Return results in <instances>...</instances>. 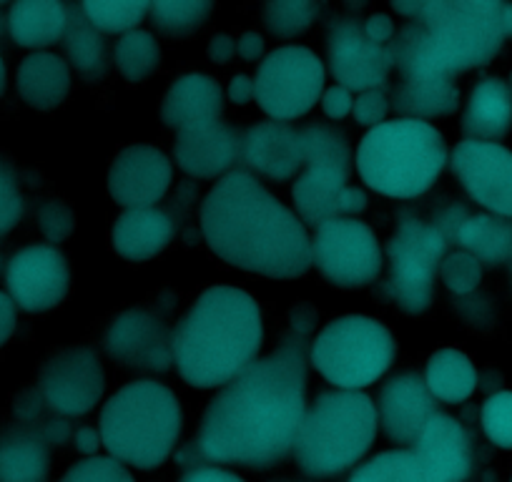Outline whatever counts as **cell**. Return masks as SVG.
Returning <instances> with one entry per match:
<instances>
[{
	"mask_svg": "<svg viewBox=\"0 0 512 482\" xmlns=\"http://www.w3.org/2000/svg\"><path fill=\"white\" fill-rule=\"evenodd\" d=\"M307 354L302 339L284 342L226 382L201 417L194 452L216 465L262 470L294 450L304 420Z\"/></svg>",
	"mask_w": 512,
	"mask_h": 482,
	"instance_id": "cell-1",
	"label": "cell"
},
{
	"mask_svg": "<svg viewBox=\"0 0 512 482\" xmlns=\"http://www.w3.org/2000/svg\"><path fill=\"white\" fill-rule=\"evenodd\" d=\"M199 219L209 249L231 267L269 279H297L312 269L304 224L249 171L221 176Z\"/></svg>",
	"mask_w": 512,
	"mask_h": 482,
	"instance_id": "cell-2",
	"label": "cell"
},
{
	"mask_svg": "<svg viewBox=\"0 0 512 482\" xmlns=\"http://www.w3.org/2000/svg\"><path fill=\"white\" fill-rule=\"evenodd\" d=\"M392 8L410 18L390 43L392 66L407 81H452L490 63L505 41V3L497 0H397Z\"/></svg>",
	"mask_w": 512,
	"mask_h": 482,
	"instance_id": "cell-3",
	"label": "cell"
},
{
	"mask_svg": "<svg viewBox=\"0 0 512 482\" xmlns=\"http://www.w3.org/2000/svg\"><path fill=\"white\" fill-rule=\"evenodd\" d=\"M259 304L244 289H204L174 332V362L191 387H224L251 365L262 349Z\"/></svg>",
	"mask_w": 512,
	"mask_h": 482,
	"instance_id": "cell-4",
	"label": "cell"
},
{
	"mask_svg": "<svg viewBox=\"0 0 512 482\" xmlns=\"http://www.w3.org/2000/svg\"><path fill=\"white\" fill-rule=\"evenodd\" d=\"M98 427L101 445L113 460L154 470L174 452L184 415L169 387L156 380H136L103 405Z\"/></svg>",
	"mask_w": 512,
	"mask_h": 482,
	"instance_id": "cell-5",
	"label": "cell"
},
{
	"mask_svg": "<svg viewBox=\"0 0 512 482\" xmlns=\"http://www.w3.org/2000/svg\"><path fill=\"white\" fill-rule=\"evenodd\" d=\"M445 164L442 134L417 118L374 126L357 149V171L364 184L392 199H415L430 191Z\"/></svg>",
	"mask_w": 512,
	"mask_h": 482,
	"instance_id": "cell-6",
	"label": "cell"
},
{
	"mask_svg": "<svg viewBox=\"0 0 512 482\" xmlns=\"http://www.w3.org/2000/svg\"><path fill=\"white\" fill-rule=\"evenodd\" d=\"M377 435V407L357 390L317 395L299 427L297 455L304 475L332 477L357 465Z\"/></svg>",
	"mask_w": 512,
	"mask_h": 482,
	"instance_id": "cell-7",
	"label": "cell"
},
{
	"mask_svg": "<svg viewBox=\"0 0 512 482\" xmlns=\"http://www.w3.org/2000/svg\"><path fill=\"white\" fill-rule=\"evenodd\" d=\"M395 337L387 324L364 314L332 319L312 342V367L342 390H362L392 367Z\"/></svg>",
	"mask_w": 512,
	"mask_h": 482,
	"instance_id": "cell-8",
	"label": "cell"
},
{
	"mask_svg": "<svg viewBox=\"0 0 512 482\" xmlns=\"http://www.w3.org/2000/svg\"><path fill=\"white\" fill-rule=\"evenodd\" d=\"M447 254V241L432 224L407 219L387 241L390 274L384 294L407 314H422L435 297V277Z\"/></svg>",
	"mask_w": 512,
	"mask_h": 482,
	"instance_id": "cell-9",
	"label": "cell"
},
{
	"mask_svg": "<svg viewBox=\"0 0 512 482\" xmlns=\"http://www.w3.org/2000/svg\"><path fill=\"white\" fill-rule=\"evenodd\" d=\"M256 103L274 121L312 111L324 91V63L304 46H282L262 61L254 78Z\"/></svg>",
	"mask_w": 512,
	"mask_h": 482,
	"instance_id": "cell-10",
	"label": "cell"
},
{
	"mask_svg": "<svg viewBox=\"0 0 512 482\" xmlns=\"http://www.w3.org/2000/svg\"><path fill=\"white\" fill-rule=\"evenodd\" d=\"M312 264L334 287L359 289L372 284L382 272V249L369 224L334 219L314 229Z\"/></svg>",
	"mask_w": 512,
	"mask_h": 482,
	"instance_id": "cell-11",
	"label": "cell"
},
{
	"mask_svg": "<svg viewBox=\"0 0 512 482\" xmlns=\"http://www.w3.org/2000/svg\"><path fill=\"white\" fill-rule=\"evenodd\" d=\"M36 390L56 415L81 417L106 390L101 359L88 347H63L43 362Z\"/></svg>",
	"mask_w": 512,
	"mask_h": 482,
	"instance_id": "cell-12",
	"label": "cell"
},
{
	"mask_svg": "<svg viewBox=\"0 0 512 482\" xmlns=\"http://www.w3.org/2000/svg\"><path fill=\"white\" fill-rule=\"evenodd\" d=\"M329 71L349 91H379L392 68L390 46H377L364 33L357 16L334 18L327 38Z\"/></svg>",
	"mask_w": 512,
	"mask_h": 482,
	"instance_id": "cell-13",
	"label": "cell"
},
{
	"mask_svg": "<svg viewBox=\"0 0 512 482\" xmlns=\"http://www.w3.org/2000/svg\"><path fill=\"white\" fill-rule=\"evenodd\" d=\"M452 171L472 201L495 216L512 219V151L490 141H460L452 151Z\"/></svg>",
	"mask_w": 512,
	"mask_h": 482,
	"instance_id": "cell-14",
	"label": "cell"
},
{
	"mask_svg": "<svg viewBox=\"0 0 512 482\" xmlns=\"http://www.w3.org/2000/svg\"><path fill=\"white\" fill-rule=\"evenodd\" d=\"M8 297L26 312H48L68 297L71 272L56 247H26L8 262Z\"/></svg>",
	"mask_w": 512,
	"mask_h": 482,
	"instance_id": "cell-15",
	"label": "cell"
},
{
	"mask_svg": "<svg viewBox=\"0 0 512 482\" xmlns=\"http://www.w3.org/2000/svg\"><path fill=\"white\" fill-rule=\"evenodd\" d=\"M103 347L116 362L149 372H166L174 362V337L149 309H128L106 329Z\"/></svg>",
	"mask_w": 512,
	"mask_h": 482,
	"instance_id": "cell-16",
	"label": "cell"
},
{
	"mask_svg": "<svg viewBox=\"0 0 512 482\" xmlns=\"http://www.w3.org/2000/svg\"><path fill=\"white\" fill-rule=\"evenodd\" d=\"M171 184V161L151 144L123 146L108 166V194L116 204L134 209L161 201Z\"/></svg>",
	"mask_w": 512,
	"mask_h": 482,
	"instance_id": "cell-17",
	"label": "cell"
},
{
	"mask_svg": "<svg viewBox=\"0 0 512 482\" xmlns=\"http://www.w3.org/2000/svg\"><path fill=\"white\" fill-rule=\"evenodd\" d=\"M349 176L329 166H307L297 184L292 186V199L299 216L314 229L327 221L357 216L367 209L364 191L349 186Z\"/></svg>",
	"mask_w": 512,
	"mask_h": 482,
	"instance_id": "cell-18",
	"label": "cell"
},
{
	"mask_svg": "<svg viewBox=\"0 0 512 482\" xmlns=\"http://www.w3.org/2000/svg\"><path fill=\"white\" fill-rule=\"evenodd\" d=\"M377 412L384 435L397 445H412L430 417L437 415V405L425 377L420 372H405L382 387Z\"/></svg>",
	"mask_w": 512,
	"mask_h": 482,
	"instance_id": "cell-19",
	"label": "cell"
},
{
	"mask_svg": "<svg viewBox=\"0 0 512 482\" xmlns=\"http://www.w3.org/2000/svg\"><path fill=\"white\" fill-rule=\"evenodd\" d=\"M221 116H224V91L216 78L204 73L179 76L161 101V118L176 134L209 129L219 124Z\"/></svg>",
	"mask_w": 512,
	"mask_h": 482,
	"instance_id": "cell-20",
	"label": "cell"
},
{
	"mask_svg": "<svg viewBox=\"0 0 512 482\" xmlns=\"http://www.w3.org/2000/svg\"><path fill=\"white\" fill-rule=\"evenodd\" d=\"M241 159L272 181L292 179L304 166L302 134L277 121L254 124L241 136Z\"/></svg>",
	"mask_w": 512,
	"mask_h": 482,
	"instance_id": "cell-21",
	"label": "cell"
},
{
	"mask_svg": "<svg viewBox=\"0 0 512 482\" xmlns=\"http://www.w3.org/2000/svg\"><path fill=\"white\" fill-rule=\"evenodd\" d=\"M412 450L422 457L437 482H465L472 472V447L455 417L437 412L420 432Z\"/></svg>",
	"mask_w": 512,
	"mask_h": 482,
	"instance_id": "cell-22",
	"label": "cell"
},
{
	"mask_svg": "<svg viewBox=\"0 0 512 482\" xmlns=\"http://www.w3.org/2000/svg\"><path fill=\"white\" fill-rule=\"evenodd\" d=\"M174 159L194 179H216L229 174L241 159V136L224 121L209 129L186 131L176 136Z\"/></svg>",
	"mask_w": 512,
	"mask_h": 482,
	"instance_id": "cell-23",
	"label": "cell"
},
{
	"mask_svg": "<svg viewBox=\"0 0 512 482\" xmlns=\"http://www.w3.org/2000/svg\"><path fill=\"white\" fill-rule=\"evenodd\" d=\"M174 229V219L159 206L123 209L113 221L111 247L126 262H149L169 247Z\"/></svg>",
	"mask_w": 512,
	"mask_h": 482,
	"instance_id": "cell-24",
	"label": "cell"
},
{
	"mask_svg": "<svg viewBox=\"0 0 512 482\" xmlns=\"http://www.w3.org/2000/svg\"><path fill=\"white\" fill-rule=\"evenodd\" d=\"M512 129V93L502 78L487 76L472 86L462 116V134L470 141H497Z\"/></svg>",
	"mask_w": 512,
	"mask_h": 482,
	"instance_id": "cell-25",
	"label": "cell"
},
{
	"mask_svg": "<svg viewBox=\"0 0 512 482\" xmlns=\"http://www.w3.org/2000/svg\"><path fill=\"white\" fill-rule=\"evenodd\" d=\"M51 472L46 440L26 425L0 430V482H46Z\"/></svg>",
	"mask_w": 512,
	"mask_h": 482,
	"instance_id": "cell-26",
	"label": "cell"
},
{
	"mask_svg": "<svg viewBox=\"0 0 512 482\" xmlns=\"http://www.w3.org/2000/svg\"><path fill=\"white\" fill-rule=\"evenodd\" d=\"M18 93L36 111H53L71 93V71L53 53H33L18 66Z\"/></svg>",
	"mask_w": 512,
	"mask_h": 482,
	"instance_id": "cell-27",
	"label": "cell"
},
{
	"mask_svg": "<svg viewBox=\"0 0 512 482\" xmlns=\"http://www.w3.org/2000/svg\"><path fill=\"white\" fill-rule=\"evenodd\" d=\"M71 8L53 0L41 3H13L8 11V31L23 48H46L58 43L68 31Z\"/></svg>",
	"mask_w": 512,
	"mask_h": 482,
	"instance_id": "cell-28",
	"label": "cell"
},
{
	"mask_svg": "<svg viewBox=\"0 0 512 482\" xmlns=\"http://www.w3.org/2000/svg\"><path fill=\"white\" fill-rule=\"evenodd\" d=\"M425 385L435 400L465 402L477 387L472 359L455 347H442L427 359Z\"/></svg>",
	"mask_w": 512,
	"mask_h": 482,
	"instance_id": "cell-29",
	"label": "cell"
},
{
	"mask_svg": "<svg viewBox=\"0 0 512 482\" xmlns=\"http://www.w3.org/2000/svg\"><path fill=\"white\" fill-rule=\"evenodd\" d=\"M457 244L480 264L497 267L512 257V224L492 214L467 216L457 231Z\"/></svg>",
	"mask_w": 512,
	"mask_h": 482,
	"instance_id": "cell-30",
	"label": "cell"
},
{
	"mask_svg": "<svg viewBox=\"0 0 512 482\" xmlns=\"http://www.w3.org/2000/svg\"><path fill=\"white\" fill-rule=\"evenodd\" d=\"M392 106L417 121L452 116L460 106V88L455 81H405L392 96Z\"/></svg>",
	"mask_w": 512,
	"mask_h": 482,
	"instance_id": "cell-31",
	"label": "cell"
},
{
	"mask_svg": "<svg viewBox=\"0 0 512 482\" xmlns=\"http://www.w3.org/2000/svg\"><path fill=\"white\" fill-rule=\"evenodd\" d=\"M349 482H437L415 450H387L352 472Z\"/></svg>",
	"mask_w": 512,
	"mask_h": 482,
	"instance_id": "cell-32",
	"label": "cell"
},
{
	"mask_svg": "<svg viewBox=\"0 0 512 482\" xmlns=\"http://www.w3.org/2000/svg\"><path fill=\"white\" fill-rule=\"evenodd\" d=\"M63 46H66L68 58L76 66V71L81 73L88 81H101L106 76V43H103L101 33L96 28L88 26V21L83 18L81 8H71V21H68V31L63 36Z\"/></svg>",
	"mask_w": 512,
	"mask_h": 482,
	"instance_id": "cell-33",
	"label": "cell"
},
{
	"mask_svg": "<svg viewBox=\"0 0 512 482\" xmlns=\"http://www.w3.org/2000/svg\"><path fill=\"white\" fill-rule=\"evenodd\" d=\"M113 63L126 81L141 83L161 66V46L149 31H128L113 48Z\"/></svg>",
	"mask_w": 512,
	"mask_h": 482,
	"instance_id": "cell-34",
	"label": "cell"
},
{
	"mask_svg": "<svg viewBox=\"0 0 512 482\" xmlns=\"http://www.w3.org/2000/svg\"><path fill=\"white\" fill-rule=\"evenodd\" d=\"M304 146V164L307 166H329L344 174H352V149L342 131L332 129L327 124H309L299 131Z\"/></svg>",
	"mask_w": 512,
	"mask_h": 482,
	"instance_id": "cell-35",
	"label": "cell"
},
{
	"mask_svg": "<svg viewBox=\"0 0 512 482\" xmlns=\"http://www.w3.org/2000/svg\"><path fill=\"white\" fill-rule=\"evenodd\" d=\"M211 11H214V3L209 0H184V3L161 0V3H151L149 8L156 28L169 38L191 36Z\"/></svg>",
	"mask_w": 512,
	"mask_h": 482,
	"instance_id": "cell-36",
	"label": "cell"
},
{
	"mask_svg": "<svg viewBox=\"0 0 512 482\" xmlns=\"http://www.w3.org/2000/svg\"><path fill=\"white\" fill-rule=\"evenodd\" d=\"M151 3L136 0V3H106V0H88L81 3V13L88 26L96 28L98 33H128L136 31L141 21L149 13Z\"/></svg>",
	"mask_w": 512,
	"mask_h": 482,
	"instance_id": "cell-37",
	"label": "cell"
},
{
	"mask_svg": "<svg viewBox=\"0 0 512 482\" xmlns=\"http://www.w3.org/2000/svg\"><path fill=\"white\" fill-rule=\"evenodd\" d=\"M317 18L319 6L309 0H272L262 8L264 28L277 38L302 36Z\"/></svg>",
	"mask_w": 512,
	"mask_h": 482,
	"instance_id": "cell-38",
	"label": "cell"
},
{
	"mask_svg": "<svg viewBox=\"0 0 512 482\" xmlns=\"http://www.w3.org/2000/svg\"><path fill=\"white\" fill-rule=\"evenodd\" d=\"M482 430L492 445L512 450V392L502 390L482 405Z\"/></svg>",
	"mask_w": 512,
	"mask_h": 482,
	"instance_id": "cell-39",
	"label": "cell"
},
{
	"mask_svg": "<svg viewBox=\"0 0 512 482\" xmlns=\"http://www.w3.org/2000/svg\"><path fill=\"white\" fill-rule=\"evenodd\" d=\"M58 482H136L134 475L113 457H88L66 470Z\"/></svg>",
	"mask_w": 512,
	"mask_h": 482,
	"instance_id": "cell-40",
	"label": "cell"
},
{
	"mask_svg": "<svg viewBox=\"0 0 512 482\" xmlns=\"http://www.w3.org/2000/svg\"><path fill=\"white\" fill-rule=\"evenodd\" d=\"M442 279H445L447 287L455 294H467L480 284L482 279V264L477 262L472 254L467 252H455L450 257H445L440 267Z\"/></svg>",
	"mask_w": 512,
	"mask_h": 482,
	"instance_id": "cell-41",
	"label": "cell"
},
{
	"mask_svg": "<svg viewBox=\"0 0 512 482\" xmlns=\"http://www.w3.org/2000/svg\"><path fill=\"white\" fill-rule=\"evenodd\" d=\"M23 209H26V204H23V194L16 174H13V169L6 161L0 159V236L16 229L23 216Z\"/></svg>",
	"mask_w": 512,
	"mask_h": 482,
	"instance_id": "cell-42",
	"label": "cell"
},
{
	"mask_svg": "<svg viewBox=\"0 0 512 482\" xmlns=\"http://www.w3.org/2000/svg\"><path fill=\"white\" fill-rule=\"evenodd\" d=\"M38 221H41V231L46 234V239L63 241L76 226V214L66 201L51 199L38 211Z\"/></svg>",
	"mask_w": 512,
	"mask_h": 482,
	"instance_id": "cell-43",
	"label": "cell"
},
{
	"mask_svg": "<svg viewBox=\"0 0 512 482\" xmlns=\"http://www.w3.org/2000/svg\"><path fill=\"white\" fill-rule=\"evenodd\" d=\"M390 111V103L384 98L382 91H367V93H359L357 101H354L352 113H354V121L362 126H379L384 124V116Z\"/></svg>",
	"mask_w": 512,
	"mask_h": 482,
	"instance_id": "cell-44",
	"label": "cell"
},
{
	"mask_svg": "<svg viewBox=\"0 0 512 482\" xmlns=\"http://www.w3.org/2000/svg\"><path fill=\"white\" fill-rule=\"evenodd\" d=\"M352 106H354V96L349 88L332 86L322 93L324 113H327L329 118H334V121H342L344 116H349V113H352Z\"/></svg>",
	"mask_w": 512,
	"mask_h": 482,
	"instance_id": "cell-45",
	"label": "cell"
},
{
	"mask_svg": "<svg viewBox=\"0 0 512 482\" xmlns=\"http://www.w3.org/2000/svg\"><path fill=\"white\" fill-rule=\"evenodd\" d=\"M364 33L377 46H390L392 38H395V23H392L390 16H384V13H374V16H369L364 21Z\"/></svg>",
	"mask_w": 512,
	"mask_h": 482,
	"instance_id": "cell-46",
	"label": "cell"
},
{
	"mask_svg": "<svg viewBox=\"0 0 512 482\" xmlns=\"http://www.w3.org/2000/svg\"><path fill=\"white\" fill-rule=\"evenodd\" d=\"M181 482H244V480H241L236 472L204 465V467H194V470L186 472V475L181 477Z\"/></svg>",
	"mask_w": 512,
	"mask_h": 482,
	"instance_id": "cell-47",
	"label": "cell"
},
{
	"mask_svg": "<svg viewBox=\"0 0 512 482\" xmlns=\"http://www.w3.org/2000/svg\"><path fill=\"white\" fill-rule=\"evenodd\" d=\"M16 324H18L16 304H13V299L8 297V294L0 292V347L13 337Z\"/></svg>",
	"mask_w": 512,
	"mask_h": 482,
	"instance_id": "cell-48",
	"label": "cell"
},
{
	"mask_svg": "<svg viewBox=\"0 0 512 482\" xmlns=\"http://www.w3.org/2000/svg\"><path fill=\"white\" fill-rule=\"evenodd\" d=\"M234 53H236V41L229 36V33H216V36H211V41H209L211 61L226 66V63L234 58Z\"/></svg>",
	"mask_w": 512,
	"mask_h": 482,
	"instance_id": "cell-49",
	"label": "cell"
},
{
	"mask_svg": "<svg viewBox=\"0 0 512 482\" xmlns=\"http://www.w3.org/2000/svg\"><path fill=\"white\" fill-rule=\"evenodd\" d=\"M229 98L236 103V106H246L256 98V86L254 78L249 76H234L229 83Z\"/></svg>",
	"mask_w": 512,
	"mask_h": 482,
	"instance_id": "cell-50",
	"label": "cell"
},
{
	"mask_svg": "<svg viewBox=\"0 0 512 482\" xmlns=\"http://www.w3.org/2000/svg\"><path fill=\"white\" fill-rule=\"evenodd\" d=\"M236 51H239V56L244 61H256L264 51V38L256 31H244L239 41H236Z\"/></svg>",
	"mask_w": 512,
	"mask_h": 482,
	"instance_id": "cell-51",
	"label": "cell"
},
{
	"mask_svg": "<svg viewBox=\"0 0 512 482\" xmlns=\"http://www.w3.org/2000/svg\"><path fill=\"white\" fill-rule=\"evenodd\" d=\"M101 447V432H96L93 427H81L76 432V450L86 452V455L96 457V450Z\"/></svg>",
	"mask_w": 512,
	"mask_h": 482,
	"instance_id": "cell-52",
	"label": "cell"
},
{
	"mask_svg": "<svg viewBox=\"0 0 512 482\" xmlns=\"http://www.w3.org/2000/svg\"><path fill=\"white\" fill-rule=\"evenodd\" d=\"M502 23H505L507 36H512V3H507L505 11H502Z\"/></svg>",
	"mask_w": 512,
	"mask_h": 482,
	"instance_id": "cell-53",
	"label": "cell"
},
{
	"mask_svg": "<svg viewBox=\"0 0 512 482\" xmlns=\"http://www.w3.org/2000/svg\"><path fill=\"white\" fill-rule=\"evenodd\" d=\"M3 93H6V63L0 58V98H3Z\"/></svg>",
	"mask_w": 512,
	"mask_h": 482,
	"instance_id": "cell-54",
	"label": "cell"
}]
</instances>
